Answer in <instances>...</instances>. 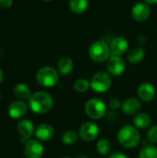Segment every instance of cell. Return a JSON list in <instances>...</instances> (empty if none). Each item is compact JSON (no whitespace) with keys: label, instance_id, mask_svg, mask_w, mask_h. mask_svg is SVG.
Instances as JSON below:
<instances>
[{"label":"cell","instance_id":"7402d4cb","mask_svg":"<svg viewBox=\"0 0 157 158\" xmlns=\"http://www.w3.org/2000/svg\"><path fill=\"white\" fill-rule=\"evenodd\" d=\"M139 158H157V148L154 145H144L140 151Z\"/></svg>","mask_w":157,"mask_h":158},{"label":"cell","instance_id":"484cf974","mask_svg":"<svg viewBox=\"0 0 157 158\" xmlns=\"http://www.w3.org/2000/svg\"><path fill=\"white\" fill-rule=\"evenodd\" d=\"M147 137L151 143H157V125H155L149 129V131L147 132Z\"/></svg>","mask_w":157,"mask_h":158},{"label":"cell","instance_id":"9a60e30c","mask_svg":"<svg viewBox=\"0 0 157 158\" xmlns=\"http://www.w3.org/2000/svg\"><path fill=\"white\" fill-rule=\"evenodd\" d=\"M141 103L136 98H129L125 100L121 105V109L123 113L129 116L137 115L138 112L141 110Z\"/></svg>","mask_w":157,"mask_h":158},{"label":"cell","instance_id":"7c38bea8","mask_svg":"<svg viewBox=\"0 0 157 158\" xmlns=\"http://www.w3.org/2000/svg\"><path fill=\"white\" fill-rule=\"evenodd\" d=\"M27 110H28V106L25 104V102L21 100H17L9 105L7 112L10 118L18 119L24 117L27 113Z\"/></svg>","mask_w":157,"mask_h":158},{"label":"cell","instance_id":"30bf717a","mask_svg":"<svg viewBox=\"0 0 157 158\" xmlns=\"http://www.w3.org/2000/svg\"><path fill=\"white\" fill-rule=\"evenodd\" d=\"M151 14V7L147 3H137L131 9V17L134 20L142 22L146 20Z\"/></svg>","mask_w":157,"mask_h":158},{"label":"cell","instance_id":"4dcf8cb0","mask_svg":"<svg viewBox=\"0 0 157 158\" xmlns=\"http://www.w3.org/2000/svg\"><path fill=\"white\" fill-rule=\"evenodd\" d=\"M3 78H4V74H3L2 69H0V83H1V82H2V81H3Z\"/></svg>","mask_w":157,"mask_h":158},{"label":"cell","instance_id":"603a6c76","mask_svg":"<svg viewBox=\"0 0 157 158\" xmlns=\"http://www.w3.org/2000/svg\"><path fill=\"white\" fill-rule=\"evenodd\" d=\"M96 149L97 152L102 155V156H107L108 154L111 153L112 150V145L110 143V142L106 139H102L100 140L97 144H96Z\"/></svg>","mask_w":157,"mask_h":158},{"label":"cell","instance_id":"d6a6232c","mask_svg":"<svg viewBox=\"0 0 157 158\" xmlns=\"http://www.w3.org/2000/svg\"><path fill=\"white\" fill-rule=\"evenodd\" d=\"M43 1H51V0H43Z\"/></svg>","mask_w":157,"mask_h":158},{"label":"cell","instance_id":"d6986e66","mask_svg":"<svg viewBox=\"0 0 157 158\" xmlns=\"http://www.w3.org/2000/svg\"><path fill=\"white\" fill-rule=\"evenodd\" d=\"M152 118L147 113H139L133 118V123L138 129H146L150 126Z\"/></svg>","mask_w":157,"mask_h":158},{"label":"cell","instance_id":"52a82bcc","mask_svg":"<svg viewBox=\"0 0 157 158\" xmlns=\"http://www.w3.org/2000/svg\"><path fill=\"white\" fill-rule=\"evenodd\" d=\"M106 68L110 75L114 77H119L124 73L126 69V64L121 56H111L107 60Z\"/></svg>","mask_w":157,"mask_h":158},{"label":"cell","instance_id":"277c9868","mask_svg":"<svg viewBox=\"0 0 157 158\" xmlns=\"http://www.w3.org/2000/svg\"><path fill=\"white\" fill-rule=\"evenodd\" d=\"M37 82L43 87H53L55 86L58 80V72L52 67H43L40 69L36 74Z\"/></svg>","mask_w":157,"mask_h":158},{"label":"cell","instance_id":"3957f363","mask_svg":"<svg viewBox=\"0 0 157 158\" xmlns=\"http://www.w3.org/2000/svg\"><path fill=\"white\" fill-rule=\"evenodd\" d=\"M110 55V46L105 41H95L89 47V56L94 62L103 63L108 60Z\"/></svg>","mask_w":157,"mask_h":158},{"label":"cell","instance_id":"ac0fdd59","mask_svg":"<svg viewBox=\"0 0 157 158\" xmlns=\"http://www.w3.org/2000/svg\"><path fill=\"white\" fill-rule=\"evenodd\" d=\"M14 94L19 100L21 101L29 100L31 96V90L25 83H18L14 87Z\"/></svg>","mask_w":157,"mask_h":158},{"label":"cell","instance_id":"6da1fadb","mask_svg":"<svg viewBox=\"0 0 157 158\" xmlns=\"http://www.w3.org/2000/svg\"><path fill=\"white\" fill-rule=\"evenodd\" d=\"M54 101L52 96L43 91L36 92L31 94L29 99V106L36 114H44L53 107Z\"/></svg>","mask_w":157,"mask_h":158},{"label":"cell","instance_id":"83f0119b","mask_svg":"<svg viewBox=\"0 0 157 158\" xmlns=\"http://www.w3.org/2000/svg\"><path fill=\"white\" fill-rule=\"evenodd\" d=\"M13 4V0H0V7L2 8H9Z\"/></svg>","mask_w":157,"mask_h":158},{"label":"cell","instance_id":"836d02e7","mask_svg":"<svg viewBox=\"0 0 157 158\" xmlns=\"http://www.w3.org/2000/svg\"><path fill=\"white\" fill-rule=\"evenodd\" d=\"M0 99H1V94H0Z\"/></svg>","mask_w":157,"mask_h":158},{"label":"cell","instance_id":"4316f807","mask_svg":"<svg viewBox=\"0 0 157 158\" xmlns=\"http://www.w3.org/2000/svg\"><path fill=\"white\" fill-rule=\"evenodd\" d=\"M109 106L111 108H113V109H118V108L121 107V103H120V101L118 99L114 98L109 102Z\"/></svg>","mask_w":157,"mask_h":158},{"label":"cell","instance_id":"d4e9b609","mask_svg":"<svg viewBox=\"0 0 157 158\" xmlns=\"http://www.w3.org/2000/svg\"><path fill=\"white\" fill-rule=\"evenodd\" d=\"M91 87V82L86 79H79L74 82V89L78 93H85Z\"/></svg>","mask_w":157,"mask_h":158},{"label":"cell","instance_id":"f1b7e54d","mask_svg":"<svg viewBox=\"0 0 157 158\" xmlns=\"http://www.w3.org/2000/svg\"><path fill=\"white\" fill-rule=\"evenodd\" d=\"M109 158H129L126 155H124V154H122V153H118V152H117V153H113Z\"/></svg>","mask_w":157,"mask_h":158},{"label":"cell","instance_id":"8fae6325","mask_svg":"<svg viewBox=\"0 0 157 158\" xmlns=\"http://www.w3.org/2000/svg\"><path fill=\"white\" fill-rule=\"evenodd\" d=\"M110 51L112 56H121L124 55L129 48V42L126 38L122 36L115 37L110 43Z\"/></svg>","mask_w":157,"mask_h":158},{"label":"cell","instance_id":"cb8c5ba5","mask_svg":"<svg viewBox=\"0 0 157 158\" xmlns=\"http://www.w3.org/2000/svg\"><path fill=\"white\" fill-rule=\"evenodd\" d=\"M79 133H77L74 131H66L62 136V141L67 145H72L75 144L79 140Z\"/></svg>","mask_w":157,"mask_h":158},{"label":"cell","instance_id":"7a4b0ae2","mask_svg":"<svg viewBox=\"0 0 157 158\" xmlns=\"http://www.w3.org/2000/svg\"><path fill=\"white\" fill-rule=\"evenodd\" d=\"M118 140L122 146L126 148H134L139 145L141 136L135 127L126 125L118 132Z\"/></svg>","mask_w":157,"mask_h":158},{"label":"cell","instance_id":"e0dca14e","mask_svg":"<svg viewBox=\"0 0 157 158\" xmlns=\"http://www.w3.org/2000/svg\"><path fill=\"white\" fill-rule=\"evenodd\" d=\"M74 68L73 60L69 56H63L57 63V69L61 75H68L72 72Z\"/></svg>","mask_w":157,"mask_h":158},{"label":"cell","instance_id":"5bb4252c","mask_svg":"<svg viewBox=\"0 0 157 158\" xmlns=\"http://www.w3.org/2000/svg\"><path fill=\"white\" fill-rule=\"evenodd\" d=\"M34 133H35V136L37 137L38 140L43 141V142H46V141L51 140L54 137L55 130H54L53 126H51L50 124L43 123L37 127Z\"/></svg>","mask_w":157,"mask_h":158},{"label":"cell","instance_id":"ba28073f","mask_svg":"<svg viewBox=\"0 0 157 158\" xmlns=\"http://www.w3.org/2000/svg\"><path fill=\"white\" fill-rule=\"evenodd\" d=\"M44 153L43 145L36 140H30L25 143L24 156L26 158H42Z\"/></svg>","mask_w":157,"mask_h":158},{"label":"cell","instance_id":"1f68e13d","mask_svg":"<svg viewBox=\"0 0 157 158\" xmlns=\"http://www.w3.org/2000/svg\"><path fill=\"white\" fill-rule=\"evenodd\" d=\"M76 158H88L86 156H84V155H79V156H77Z\"/></svg>","mask_w":157,"mask_h":158},{"label":"cell","instance_id":"f546056e","mask_svg":"<svg viewBox=\"0 0 157 158\" xmlns=\"http://www.w3.org/2000/svg\"><path fill=\"white\" fill-rule=\"evenodd\" d=\"M145 1V3H147V4H157V0H144Z\"/></svg>","mask_w":157,"mask_h":158},{"label":"cell","instance_id":"4fadbf2b","mask_svg":"<svg viewBox=\"0 0 157 158\" xmlns=\"http://www.w3.org/2000/svg\"><path fill=\"white\" fill-rule=\"evenodd\" d=\"M138 95L144 102H151L156 95V90L151 83H142L138 88Z\"/></svg>","mask_w":157,"mask_h":158},{"label":"cell","instance_id":"8992f818","mask_svg":"<svg viewBox=\"0 0 157 158\" xmlns=\"http://www.w3.org/2000/svg\"><path fill=\"white\" fill-rule=\"evenodd\" d=\"M85 112L92 119H99L105 116L106 106L102 100L98 98H92L87 101L85 105Z\"/></svg>","mask_w":157,"mask_h":158},{"label":"cell","instance_id":"5b68a950","mask_svg":"<svg viewBox=\"0 0 157 158\" xmlns=\"http://www.w3.org/2000/svg\"><path fill=\"white\" fill-rule=\"evenodd\" d=\"M112 85V80L110 77V74L105 72V71H100L97 72L96 74L93 75L91 81V88L99 94L105 93L110 89Z\"/></svg>","mask_w":157,"mask_h":158},{"label":"cell","instance_id":"ffe728a7","mask_svg":"<svg viewBox=\"0 0 157 158\" xmlns=\"http://www.w3.org/2000/svg\"><path fill=\"white\" fill-rule=\"evenodd\" d=\"M145 52L142 47H135L128 53V60L131 64H138L143 60Z\"/></svg>","mask_w":157,"mask_h":158},{"label":"cell","instance_id":"2e32d148","mask_svg":"<svg viewBox=\"0 0 157 158\" xmlns=\"http://www.w3.org/2000/svg\"><path fill=\"white\" fill-rule=\"evenodd\" d=\"M18 131L19 134L25 138L29 139L32 136V134L35 132L34 131V126L32 122L29 119H22L18 123Z\"/></svg>","mask_w":157,"mask_h":158},{"label":"cell","instance_id":"9c48e42d","mask_svg":"<svg viewBox=\"0 0 157 158\" xmlns=\"http://www.w3.org/2000/svg\"><path fill=\"white\" fill-rule=\"evenodd\" d=\"M99 134V127L93 122H86L82 124L79 131V136L85 142H92L97 138Z\"/></svg>","mask_w":157,"mask_h":158},{"label":"cell","instance_id":"44dd1931","mask_svg":"<svg viewBox=\"0 0 157 158\" xmlns=\"http://www.w3.org/2000/svg\"><path fill=\"white\" fill-rule=\"evenodd\" d=\"M88 0H69V8L75 14H82L88 7Z\"/></svg>","mask_w":157,"mask_h":158},{"label":"cell","instance_id":"e575fe53","mask_svg":"<svg viewBox=\"0 0 157 158\" xmlns=\"http://www.w3.org/2000/svg\"><path fill=\"white\" fill-rule=\"evenodd\" d=\"M63 158H70V157H63Z\"/></svg>","mask_w":157,"mask_h":158}]
</instances>
